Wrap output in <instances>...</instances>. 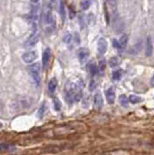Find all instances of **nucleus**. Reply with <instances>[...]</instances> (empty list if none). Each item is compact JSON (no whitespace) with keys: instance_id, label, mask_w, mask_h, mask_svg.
<instances>
[{"instance_id":"1","label":"nucleus","mask_w":154,"mask_h":155,"mask_svg":"<svg viewBox=\"0 0 154 155\" xmlns=\"http://www.w3.org/2000/svg\"><path fill=\"white\" fill-rule=\"evenodd\" d=\"M84 83L82 80L79 82H69L65 86V99L69 104L78 102L82 97Z\"/></svg>"},{"instance_id":"2","label":"nucleus","mask_w":154,"mask_h":155,"mask_svg":"<svg viewBox=\"0 0 154 155\" xmlns=\"http://www.w3.org/2000/svg\"><path fill=\"white\" fill-rule=\"evenodd\" d=\"M30 70V75H31V78H32L34 83L36 85H39L40 84V82H41V77H40V70H41V66L39 63H34L32 65L30 66L29 68Z\"/></svg>"},{"instance_id":"3","label":"nucleus","mask_w":154,"mask_h":155,"mask_svg":"<svg viewBox=\"0 0 154 155\" xmlns=\"http://www.w3.org/2000/svg\"><path fill=\"white\" fill-rule=\"evenodd\" d=\"M38 57V53L35 51H26L23 55V60L25 63H32L33 61H35Z\"/></svg>"},{"instance_id":"4","label":"nucleus","mask_w":154,"mask_h":155,"mask_svg":"<svg viewBox=\"0 0 154 155\" xmlns=\"http://www.w3.org/2000/svg\"><path fill=\"white\" fill-rule=\"evenodd\" d=\"M108 49V43L105 38H100L98 40V43H97V50H98V53L100 55H104L107 51Z\"/></svg>"},{"instance_id":"5","label":"nucleus","mask_w":154,"mask_h":155,"mask_svg":"<svg viewBox=\"0 0 154 155\" xmlns=\"http://www.w3.org/2000/svg\"><path fill=\"white\" fill-rule=\"evenodd\" d=\"M106 98L109 104H114L116 101V91L114 87H110L106 90Z\"/></svg>"},{"instance_id":"6","label":"nucleus","mask_w":154,"mask_h":155,"mask_svg":"<svg viewBox=\"0 0 154 155\" xmlns=\"http://www.w3.org/2000/svg\"><path fill=\"white\" fill-rule=\"evenodd\" d=\"M93 104H94L95 109H97V110L102 109V107H103V97H102V94L100 92H97L96 94L94 95Z\"/></svg>"},{"instance_id":"7","label":"nucleus","mask_w":154,"mask_h":155,"mask_svg":"<svg viewBox=\"0 0 154 155\" xmlns=\"http://www.w3.org/2000/svg\"><path fill=\"white\" fill-rule=\"evenodd\" d=\"M88 55H89V51L85 48L80 49L79 51H78V57H79V59L82 63L86 60V58L88 57Z\"/></svg>"},{"instance_id":"8","label":"nucleus","mask_w":154,"mask_h":155,"mask_svg":"<svg viewBox=\"0 0 154 155\" xmlns=\"http://www.w3.org/2000/svg\"><path fill=\"white\" fill-rule=\"evenodd\" d=\"M152 51H153V47H152V41H151L150 37H147L146 39V43H145V56L149 57L152 55Z\"/></svg>"},{"instance_id":"9","label":"nucleus","mask_w":154,"mask_h":155,"mask_svg":"<svg viewBox=\"0 0 154 155\" xmlns=\"http://www.w3.org/2000/svg\"><path fill=\"white\" fill-rule=\"evenodd\" d=\"M50 56H51V53L50 49H46V51H44L43 53V66L44 68H46L48 65V62H50Z\"/></svg>"},{"instance_id":"10","label":"nucleus","mask_w":154,"mask_h":155,"mask_svg":"<svg viewBox=\"0 0 154 155\" xmlns=\"http://www.w3.org/2000/svg\"><path fill=\"white\" fill-rule=\"evenodd\" d=\"M38 42H39V36L38 35H33V36H31L27 41H26L25 47H27V48H31V47L35 46Z\"/></svg>"},{"instance_id":"11","label":"nucleus","mask_w":154,"mask_h":155,"mask_svg":"<svg viewBox=\"0 0 154 155\" xmlns=\"http://www.w3.org/2000/svg\"><path fill=\"white\" fill-rule=\"evenodd\" d=\"M57 87V80L55 78H52L48 82V91L50 93H53Z\"/></svg>"},{"instance_id":"12","label":"nucleus","mask_w":154,"mask_h":155,"mask_svg":"<svg viewBox=\"0 0 154 155\" xmlns=\"http://www.w3.org/2000/svg\"><path fill=\"white\" fill-rule=\"evenodd\" d=\"M88 70H89V72H90V74H91L92 76L97 75V73L99 72L98 66H97L94 62L89 63V65H88Z\"/></svg>"},{"instance_id":"13","label":"nucleus","mask_w":154,"mask_h":155,"mask_svg":"<svg viewBox=\"0 0 154 155\" xmlns=\"http://www.w3.org/2000/svg\"><path fill=\"white\" fill-rule=\"evenodd\" d=\"M119 103H120V105L121 106H123V107H127L129 104V98H127V96L126 95H124V94H122L119 96Z\"/></svg>"},{"instance_id":"14","label":"nucleus","mask_w":154,"mask_h":155,"mask_svg":"<svg viewBox=\"0 0 154 155\" xmlns=\"http://www.w3.org/2000/svg\"><path fill=\"white\" fill-rule=\"evenodd\" d=\"M118 63H119V60H118V58H117L116 56H112V57L110 58V60H109L110 67H112V68L116 67V66L118 65Z\"/></svg>"},{"instance_id":"15","label":"nucleus","mask_w":154,"mask_h":155,"mask_svg":"<svg viewBox=\"0 0 154 155\" xmlns=\"http://www.w3.org/2000/svg\"><path fill=\"white\" fill-rule=\"evenodd\" d=\"M129 102H131L132 104H138V103L141 102V98L137 95H130V97H129Z\"/></svg>"},{"instance_id":"16","label":"nucleus","mask_w":154,"mask_h":155,"mask_svg":"<svg viewBox=\"0 0 154 155\" xmlns=\"http://www.w3.org/2000/svg\"><path fill=\"white\" fill-rule=\"evenodd\" d=\"M122 77V71L121 70H116L112 73V80H119Z\"/></svg>"},{"instance_id":"17","label":"nucleus","mask_w":154,"mask_h":155,"mask_svg":"<svg viewBox=\"0 0 154 155\" xmlns=\"http://www.w3.org/2000/svg\"><path fill=\"white\" fill-rule=\"evenodd\" d=\"M45 112H46V105H45V103H44V104L40 107V109L38 110V117L42 118L44 116V114H45Z\"/></svg>"},{"instance_id":"18","label":"nucleus","mask_w":154,"mask_h":155,"mask_svg":"<svg viewBox=\"0 0 154 155\" xmlns=\"http://www.w3.org/2000/svg\"><path fill=\"white\" fill-rule=\"evenodd\" d=\"M53 105H54V110H56V112H58V110H60L61 109V103L60 101L58 100V98H54L53 99Z\"/></svg>"},{"instance_id":"19","label":"nucleus","mask_w":154,"mask_h":155,"mask_svg":"<svg viewBox=\"0 0 154 155\" xmlns=\"http://www.w3.org/2000/svg\"><path fill=\"white\" fill-rule=\"evenodd\" d=\"M80 7H82V10H87L90 7V1L89 0H84V1H82Z\"/></svg>"},{"instance_id":"20","label":"nucleus","mask_w":154,"mask_h":155,"mask_svg":"<svg viewBox=\"0 0 154 155\" xmlns=\"http://www.w3.org/2000/svg\"><path fill=\"white\" fill-rule=\"evenodd\" d=\"M108 4L110 5V7L112 9V10H116V6H117V0H107Z\"/></svg>"},{"instance_id":"21","label":"nucleus","mask_w":154,"mask_h":155,"mask_svg":"<svg viewBox=\"0 0 154 155\" xmlns=\"http://www.w3.org/2000/svg\"><path fill=\"white\" fill-rule=\"evenodd\" d=\"M127 40H128V37H127L126 35H123L120 38V40H119V43H120V45L122 47V49L124 48V47L126 46V44H127Z\"/></svg>"},{"instance_id":"22","label":"nucleus","mask_w":154,"mask_h":155,"mask_svg":"<svg viewBox=\"0 0 154 155\" xmlns=\"http://www.w3.org/2000/svg\"><path fill=\"white\" fill-rule=\"evenodd\" d=\"M112 45H114V48L117 49V50H121V49H122V47L120 45V43H119V41L116 40V39H114V40H112Z\"/></svg>"},{"instance_id":"23","label":"nucleus","mask_w":154,"mask_h":155,"mask_svg":"<svg viewBox=\"0 0 154 155\" xmlns=\"http://www.w3.org/2000/svg\"><path fill=\"white\" fill-rule=\"evenodd\" d=\"M105 66H106V61L105 59H102L100 60V63H99V71H104L105 70Z\"/></svg>"},{"instance_id":"24","label":"nucleus","mask_w":154,"mask_h":155,"mask_svg":"<svg viewBox=\"0 0 154 155\" xmlns=\"http://www.w3.org/2000/svg\"><path fill=\"white\" fill-rule=\"evenodd\" d=\"M95 17L93 14H89L88 15V18H87V21H88L89 24H93L95 23Z\"/></svg>"},{"instance_id":"25","label":"nucleus","mask_w":154,"mask_h":155,"mask_svg":"<svg viewBox=\"0 0 154 155\" xmlns=\"http://www.w3.org/2000/svg\"><path fill=\"white\" fill-rule=\"evenodd\" d=\"M71 40H72V36H71L70 34H67V35L64 37V39H63V41H64L65 43H70Z\"/></svg>"},{"instance_id":"26","label":"nucleus","mask_w":154,"mask_h":155,"mask_svg":"<svg viewBox=\"0 0 154 155\" xmlns=\"http://www.w3.org/2000/svg\"><path fill=\"white\" fill-rule=\"evenodd\" d=\"M52 19H53L52 15H51L50 13H48V14L47 15V21H48V23H50L51 21H52Z\"/></svg>"},{"instance_id":"27","label":"nucleus","mask_w":154,"mask_h":155,"mask_svg":"<svg viewBox=\"0 0 154 155\" xmlns=\"http://www.w3.org/2000/svg\"><path fill=\"white\" fill-rule=\"evenodd\" d=\"M60 13H61V15H62V17H63L62 19H64L65 14H64V4H63V3L60 4Z\"/></svg>"},{"instance_id":"28","label":"nucleus","mask_w":154,"mask_h":155,"mask_svg":"<svg viewBox=\"0 0 154 155\" xmlns=\"http://www.w3.org/2000/svg\"><path fill=\"white\" fill-rule=\"evenodd\" d=\"M7 148H8V146H7V144H0V151L4 150V149H7Z\"/></svg>"},{"instance_id":"29","label":"nucleus","mask_w":154,"mask_h":155,"mask_svg":"<svg viewBox=\"0 0 154 155\" xmlns=\"http://www.w3.org/2000/svg\"><path fill=\"white\" fill-rule=\"evenodd\" d=\"M75 38H76V43H77V44H80V36L78 35L77 33L75 34Z\"/></svg>"},{"instance_id":"30","label":"nucleus","mask_w":154,"mask_h":155,"mask_svg":"<svg viewBox=\"0 0 154 155\" xmlns=\"http://www.w3.org/2000/svg\"><path fill=\"white\" fill-rule=\"evenodd\" d=\"M151 85H152V86H154V76H153V78H151Z\"/></svg>"},{"instance_id":"31","label":"nucleus","mask_w":154,"mask_h":155,"mask_svg":"<svg viewBox=\"0 0 154 155\" xmlns=\"http://www.w3.org/2000/svg\"><path fill=\"white\" fill-rule=\"evenodd\" d=\"M31 1H32V2H35V3H36V2H38L39 0H31Z\"/></svg>"},{"instance_id":"32","label":"nucleus","mask_w":154,"mask_h":155,"mask_svg":"<svg viewBox=\"0 0 154 155\" xmlns=\"http://www.w3.org/2000/svg\"><path fill=\"white\" fill-rule=\"evenodd\" d=\"M1 127H2V124H1V123H0V128H1Z\"/></svg>"}]
</instances>
